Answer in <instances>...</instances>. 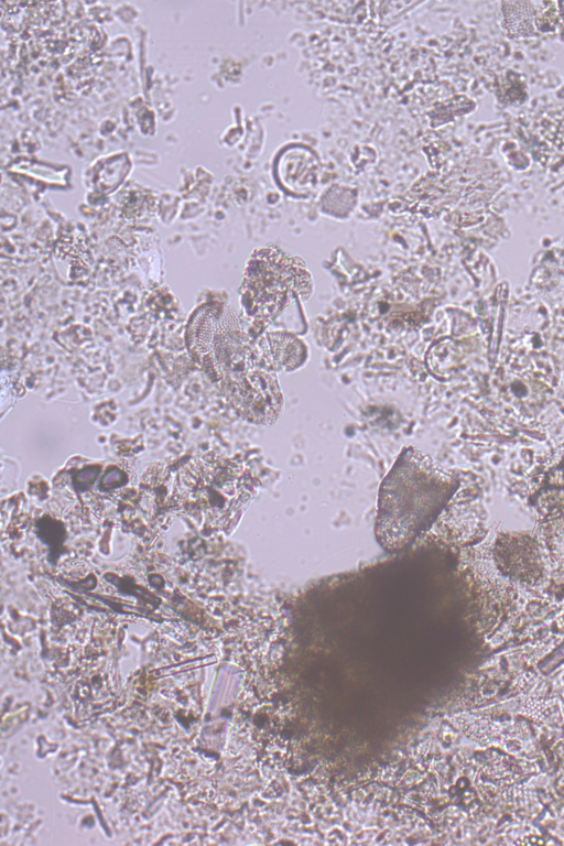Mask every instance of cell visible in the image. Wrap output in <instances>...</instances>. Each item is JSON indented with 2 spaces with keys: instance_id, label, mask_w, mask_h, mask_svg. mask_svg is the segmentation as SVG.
Here are the masks:
<instances>
[{
  "instance_id": "3",
  "label": "cell",
  "mask_w": 564,
  "mask_h": 846,
  "mask_svg": "<svg viewBox=\"0 0 564 846\" xmlns=\"http://www.w3.org/2000/svg\"><path fill=\"white\" fill-rule=\"evenodd\" d=\"M234 391L236 406L250 422L270 425L279 419L283 397L276 372L262 365L260 359L236 379Z\"/></svg>"
},
{
  "instance_id": "1",
  "label": "cell",
  "mask_w": 564,
  "mask_h": 846,
  "mask_svg": "<svg viewBox=\"0 0 564 846\" xmlns=\"http://www.w3.org/2000/svg\"><path fill=\"white\" fill-rule=\"evenodd\" d=\"M454 488L453 479L413 447L404 448L383 478L375 533L389 551L412 544L435 521Z\"/></svg>"
},
{
  "instance_id": "2",
  "label": "cell",
  "mask_w": 564,
  "mask_h": 846,
  "mask_svg": "<svg viewBox=\"0 0 564 846\" xmlns=\"http://www.w3.org/2000/svg\"><path fill=\"white\" fill-rule=\"evenodd\" d=\"M313 279L305 262L276 247L256 249L243 278V294L250 314L267 324L296 300L307 301Z\"/></svg>"
},
{
  "instance_id": "4",
  "label": "cell",
  "mask_w": 564,
  "mask_h": 846,
  "mask_svg": "<svg viewBox=\"0 0 564 846\" xmlns=\"http://www.w3.org/2000/svg\"><path fill=\"white\" fill-rule=\"evenodd\" d=\"M256 351L262 365L274 372L293 371L303 366L308 356L305 343L288 332L264 334Z\"/></svg>"
},
{
  "instance_id": "5",
  "label": "cell",
  "mask_w": 564,
  "mask_h": 846,
  "mask_svg": "<svg viewBox=\"0 0 564 846\" xmlns=\"http://www.w3.org/2000/svg\"><path fill=\"white\" fill-rule=\"evenodd\" d=\"M279 178L294 191H304L316 185L319 162L307 149L293 147L283 152L278 165Z\"/></svg>"
}]
</instances>
